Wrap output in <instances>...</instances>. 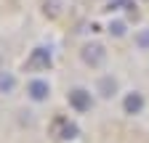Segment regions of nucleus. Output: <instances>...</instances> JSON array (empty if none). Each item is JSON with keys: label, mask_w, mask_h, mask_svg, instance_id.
Returning <instances> with one entry per match:
<instances>
[{"label": "nucleus", "mask_w": 149, "mask_h": 143, "mask_svg": "<svg viewBox=\"0 0 149 143\" xmlns=\"http://www.w3.org/2000/svg\"><path fill=\"white\" fill-rule=\"evenodd\" d=\"M80 58H83V64H88V66H101L104 61H107V50H104V45L101 43H88V45H83V50H80Z\"/></svg>", "instance_id": "1"}, {"label": "nucleus", "mask_w": 149, "mask_h": 143, "mask_svg": "<svg viewBox=\"0 0 149 143\" xmlns=\"http://www.w3.org/2000/svg\"><path fill=\"white\" fill-rule=\"evenodd\" d=\"M67 101H69V106H72L74 111H88L91 106H93V98H91V93L85 90V87H72L69 96H67Z\"/></svg>", "instance_id": "2"}, {"label": "nucleus", "mask_w": 149, "mask_h": 143, "mask_svg": "<svg viewBox=\"0 0 149 143\" xmlns=\"http://www.w3.org/2000/svg\"><path fill=\"white\" fill-rule=\"evenodd\" d=\"M27 96H29L32 101H37V103L48 101V96H51V85H48V80H40V77L29 80V82H27Z\"/></svg>", "instance_id": "3"}, {"label": "nucleus", "mask_w": 149, "mask_h": 143, "mask_svg": "<svg viewBox=\"0 0 149 143\" xmlns=\"http://www.w3.org/2000/svg\"><path fill=\"white\" fill-rule=\"evenodd\" d=\"M53 64V56H51V48L40 45V48H35L29 53V58H27V66L29 69H48Z\"/></svg>", "instance_id": "4"}, {"label": "nucleus", "mask_w": 149, "mask_h": 143, "mask_svg": "<svg viewBox=\"0 0 149 143\" xmlns=\"http://www.w3.org/2000/svg\"><path fill=\"white\" fill-rule=\"evenodd\" d=\"M53 130H56V135H59L61 140H74L77 138V124L74 122H69V119H56L53 122Z\"/></svg>", "instance_id": "5"}, {"label": "nucleus", "mask_w": 149, "mask_h": 143, "mask_svg": "<svg viewBox=\"0 0 149 143\" xmlns=\"http://www.w3.org/2000/svg\"><path fill=\"white\" fill-rule=\"evenodd\" d=\"M123 109H125V114H141V111H144V96H141L139 90L128 93V96L123 98Z\"/></svg>", "instance_id": "6"}, {"label": "nucleus", "mask_w": 149, "mask_h": 143, "mask_svg": "<svg viewBox=\"0 0 149 143\" xmlns=\"http://www.w3.org/2000/svg\"><path fill=\"white\" fill-rule=\"evenodd\" d=\"M96 90H99L101 98H112V96L117 93V80H115V77H109V74L101 77V80L96 82Z\"/></svg>", "instance_id": "7"}, {"label": "nucleus", "mask_w": 149, "mask_h": 143, "mask_svg": "<svg viewBox=\"0 0 149 143\" xmlns=\"http://www.w3.org/2000/svg\"><path fill=\"white\" fill-rule=\"evenodd\" d=\"M61 8H64V0H45L43 3V13L48 19H56V16L61 13Z\"/></svg>", "instance_id": "8"}, {"label": "nucleus", "mask_w": 149, "mask_h": 143, "mask_svg": "<svg viewBox=\"0 0 149 143\" xmlns=\"http://www.w3.org/2000/svg\"><path fill=\"white\" fill-rule=\"evenodd\" d=\"M13 87H16L13 74H8V72H0V93H11Z\"/></svg>", "instance_id": "9"}, {"label": "nucleus", "mask_w": 149, "mask_h": 143, "mask_svg": "<svg viewBox=\"0 0 149 143\" xmlns=\"http://www.w3.org/2000/svg\"><path fill=\"white\" fill-rule=\"evenodd\" d=\"M133 40H136V45H139V48H144V50H146V48H149V29H141Z\"/></svg>", "instance_id": "10"}, {"label": "nucleus", "mask_w": 149, "mask_h": 143, "mask_svg": "<svg viewBox=\"0 0 149 143\" xmlns=\"http://www.w3.org/2000/svg\"><path fill=\"white\" fill-rule=\"evenodd\" d=\"M109 34L123 37V34H125V24H123V21H112V24H109Z\"/></svg>", "instance_id": "11"}]
</instances>
